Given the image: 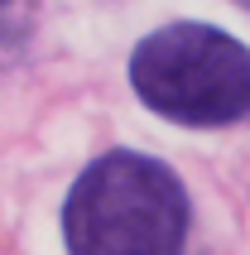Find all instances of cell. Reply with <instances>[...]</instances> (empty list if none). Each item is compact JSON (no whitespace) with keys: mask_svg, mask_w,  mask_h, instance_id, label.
<instances>
[{"mask_svg":"<svg viewBox=\"0 0 250 255\" xmlns=\"http://www.w3.org/2000/svg\"><path fill=\"white\" fill-rule=\"evenodd\" d=\"M130 87L154 116L188 130L250 121V48L217 24L178 19L130 53Z\"/></svg>","mask_w":250,"mask_h":255,"instance_id":"7a4b0ae2","label":"cell"},{"mask_svg":"<svg viewBox=\"0 0 250 255\" xmlns=\"http://www.w3.org/2000/svg\"><path fill=\"white\" fill-rule=\"evenodd\" d=\"M188 222L178 173L135 149L92 159L63 202V241L77 255H168L183 251Z\"/></svg>","mask_w":250,"mask_h":255,"instance_id":"6da1fadb","label":"cell"},{"mask_svg":"<svg viewBox=\"0 0 250 255\" xmlns=\"http://www.w3.org/2000/svg\"><path fill=\"white\" fill-rule=\"evenodd\" d=\"M0 5H10V0H0Z\"/></svg>","mask_w":250,"mask_h":255,"instance_id":"3957f363","label":"cell"}]
</instances>
